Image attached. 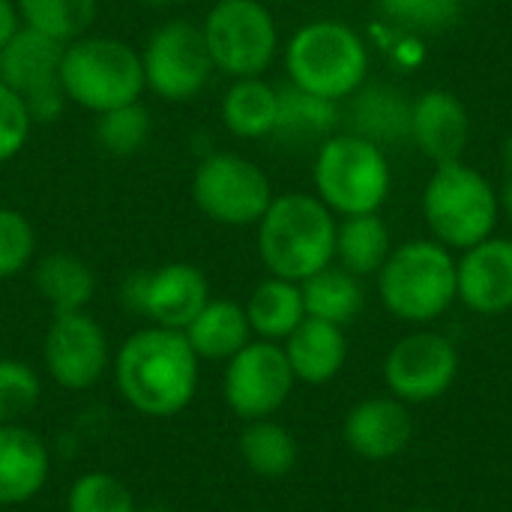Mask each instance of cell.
Here are the masks:
<instances>
[{"label": "cell", "instance_id": "ba28073f", "mask_svg": "<svg viewBox=\"0 0 512 512\" xmlns=\"http://www.w3.org/2000/svg\"><path fill=\"white\" fill-rule=\"evenodd\" d=\"M201 33L213 69L228 78L264 75L279 51L276 18L261 0H216L201 21Z\"/></svg>", "mask_w": 512, "mask_h": 512}, {"label": "cell", "instance_id": "5bb4252c", "mask_svg": "<svg viewBox=\"0 0 512 512\" xmlns=\"http://www.w3.org/2000/svg\"><path fill=\"white\" fill-rule=\"evenodd\" d=\"M459 375V351L441 333H411L384 357V381L390 396L405 405L441 399Z\"/></svg>", "mask_w": 512, "mask_h": 512}, {"label": "cell", "instance_id": "8fae6325", "mask_svg": "<svg viewBox=\"0 0 512 512\" xmlns=\"http://www.w3.org/2000/svg\"><path fill=\"white\" fill-rule=\"evenodd\" d=\"M60 57L63 42L42 36L24 24L0 48V84L24 99L33 126L60 120L69 105L60 84Z\"/></svg>", "mask_w": 512, "mask_h": 512}, {"label": "cell", "instance_id": "2e32d148", "mask_svg": "<svg viewBox=\"0 0 512 512\" xmlns=\"http://www.w3.org/2000/svg\"><path fill=\"white\" fill-rule=\"evenodd\" d=\"M459 300L477 315H504L512 309V240L489 237L456 261Z\"/></svg>", "mask_w": 512, "mask_h": 512}, {"label": "cell", "instance_id": "ffe728a7", "mask_svg": "<svg viewBox=\"0 0 512 512\" xmlns=\"http://www.w3.org/2000/svg\"><path fill=\"white\" fill-rule=\"evenodd\" d=\"M282 348H285L294 378L312 387L330 384L345 369V360H348V339L342 327L318 321V318H303Z\"/></svg>", "mask_w": 512, "mask_h": 512}, {"label": "cell", "instance_id": "484cf974", "mask_svg": "<svg viewBox=\"0 0 512 512\" xmlns=\"http://www.w3.org/2000/svg\"><path fill=\"white\" fill-rule=\"evenodd\" d=\"M300 294H303V306H306V318H318L336 327L351 324L360 309H363V288L360 279L354 273H348L345 267H324L315 276L300 282Z\"/></svg>", "mask_w": 512, "mask_h": 512}, {"label": "cell", "instance_id": "ac0fdd59", "mask_svg": "<svg viewBox=\"0 0 512 512\" xmlns=\"http://www.w3.org/2000/svg\"><path fill=\"white\" fill-rule=\"evenodd\" d=\"M471 138V117L450 90H426L411 108V141L435 162L462 159Z\"/></svg>", "mask_w": 512, "mask_h": 512}, {"label": "cell", "instance_id": "8992f818", "mask_svg": "<svg viewBox=\"0 0 512 512\" xmlns=\"http://www.w3.org/2000/svg\"><path fill=\"white\" fill-rule=\"evenodd\" d=\"M501 201L492 183L462 159L441 162L423 192V216L441 246L471 249L492 237Z\"/></svg>", "mask_w": 512, "mask_h": 512}, {"label": "cell", "instance_id": "603a6c76", "mask_svg": "<svg viewBox=\"0 0 512 512\" xmlns=\"http://www.w3.org/2000/svg\"><path fill=\"white\" fill-rule=\"evenodd\" d=\"M33 288L54 315L84 312L96 294V276L84 258L72 252H48L33 267Z\"/></svg>", "mask_w": 512, "mask_h": 512}, {"label": "cell", "instance_id": "4316f807", "mask_svg": "<svg viewBox=\"0 0 512 512\" xmlns=\"http://www.w3.org/2000/svg\"><path fill=\"white\" fill-rule=\"evenodd\" d=\"M336 123H339L336 102L306 93L294 87L291 81L279 87V114H276V129H273L276 138L306 144V141L330 138Z\"/></svg>", "mask_w": 512, "mask_h": 512}, {"label": "cell", "instance_id": "d4e9b609", "mask_svg": "<svg viewBox=\"0 0 512 512\" xmlns=\"http://www.w3.org/2000/svg\"><path fill=\"white\" fill-rule=\"evenodd\" d=\"M246 318H249V327L258 339L285 342L300 327V321L306 318L300 282H288L279 276L258 282L246 300Z\"/></svg>", "mask_w": 512, "mask_h": 512}, {"label": "cell", "instance_id": "9c48e42d", "mask_svg": "<svg viewBox=\"0 0 512 512\" xmlns=\"http://www.w3.org/2000/svg\"><path fill=\"white\" fill-rule=\"evenodd\" d=\"M273 198L264 168L240 153H210L192 174V201L216 225H258Z\"/></svg>", "mask_w": 512, "mask_h": 512}, {"label": "cell", "instance_id": "d6986e66", "mask_svg": "<svg viewBox=\"0 0 512 512\" xmlns=\"http://www.w3.org/2000/svg\"><path fill=\"white\" fill-rule=\"evenodd\" d=\"M51 477L45 441L24 423L0 426V507L33 501Z\"/></svg>", "mask_w": 512, "mask_h": 512}, {"label": "cell", "instance_id": "4fadbf2b", "mask_svg": "<svg viewBox=\"0 0 512 512\" xmlns=\"http://www.w3.org/2000/svg\"><path fill=\"white\" fill-rule=\"evenodd\" d=\"M111 345L102 324L84 312H60L48 324L42 363L48 378L63 390H90L111 369Z\"/></svg>", "mask_w": 512, "mask_h": 512}, {"label": "cell", "instance_id": "cb8c5ba5", "mask_svg": "<svg viewBox=\"0 0 512 512\" xmlns=\"http://www.w3.org/2000/svg\"><path fill=\"white\" fill-rule=\"evenodd\" d=\"M279 114V87L267 84L261 75L234 78L222 96V123L234 138H267L276 129Z\"/></svg>", "mask_w": 512, "mask_h": 512}, {"label": "cell", "instance_id": "f1b7e54d", "mask_svg": "<svg viewBox=\"0 0 512 512\" xmlns=\"http://www.w3.org/2000/svg\"><path fill=\"white\" fill-rule=\"evenodd\" d=\"M240 456L255 477L282 480L294 471L300 450L285 426L273 420H252L240 432Z\"/></svg>", "mask_w": 512, "mask_h": 512}, {"label": "cell", "instance_id": "836d02e7", "mask_svg": "<svg viewBox=\"0 0 512 512\" xmlns=\"http://www.w3.org/2000/svg\"><path fill=\"white\" fill-rule=\"evenodd\" d=\"M378 6L408 33H444L462 15V0H378Z\"/></svg>", "mask_w": 512, "mask_h": 512}, {"label": "cell", "instance_id": "52a82bcc", "mask_svg": "<svg viewBox=\"0 0 512 512\" xmlns=\"http://www.w3.org/2000/svg\"><path fill=\"white\" fill-rule=\"evenodd\" d=\"M315 192L339 216L378 213L390 192V162L384 147L354 135H330L315 156Z\"/></svg>", "mask_w": 512, "mask_h": 512}, {"label": "cell", "instance_id": "f35d334b", "mask_svg": "<svg viewBox=\"0 0 512 512\" xmlns=\"http://www.w3.org/2000/svg\"><path fill=\"white\" fill-rule=\"evenodd\" d=\"M504 168H507V174H510L512 180V132L510 138H507V144H504Z\"/></svg>", "mask_w": 512, "mask_h": 512}, {"label": "cell", "instance_id": "83f0119b", "mask_svg": "<svg viewBox=\"0 0 512 512\" xmlns=\"http://www.w3.org/2000/svg\"><path fill=\"white\" fill-rule=\"evenodd\" d=\"M390 252V231L378 213L345 216V222L336 225V258L357 279L378 273Z\"/></svg>", "mask_w": 512, "mask_h": 512}, {"label": "cell", "instance_id": "1f68e13d", "mask_svg": "<svg viewBox=\"0 0 512 512\" xmlns=\"http://www.w3.org/2000/svg\"><path fill=\"white\" fill-rule=\"evenodd\" d=\"M66 512H138V504L120 477L87 471L69 486Z\"/></svg>", "mask_w": 512, "mask_h": 512}, {"label": "cell", "instance_id": "277c9868", "mask_svg": "<svg viewBox=\"0 0 512 512\" xmlns=\"http://www.w3.org/2000/svg\"><path fill=\"white\" fill-rule=\"evenodd\" d=\"M288 81L306 93L339 102L366 84V42L342 21H312L300 27L285 48Z\"/></svg>", "mask_w": 512, "mask_h": 512}, {"label": "cell", "instance_id": "7402d4cb", "mask_svg": "<svg viewBox=\"0 0 512 512\" xmlns=\"http://www.w3.org/2000/svg\"><path fill=\"white\" fill-rule=\"evenodd\" d=\"M198 360L228 363L237 351L252 342V327L246 318V306L228 297H210L207 306L195 315V321L183 330Z\"/></svg>", "mask_w": 512, "mask_h": 512}, {"label": "cell", "instance_id": "9a60e30c", "mask_svg": "<svg viewBox=\"0 0 512 512\" xmlns=\"http://www.w3.org/2000/svg\"><path fill=\"white\" fill-rule=\"evenodd\" d=\"M210 300V282L204 270L189 261H171L156 270H144L141 318L165 330H186Z\"/></svg>", "mask_w": 512, "mask_h": 512}, {"label": "cell", "instance_id": "6da1fadb", "mask_svg": "<svg viewBox=\"0 0 512 512\" xmlns=\"http://www.w3.org/2000/svg\"><path fill=\"white\" fill-rule=\"evenodd\" d=\"M198 354L180 330L141 327L114 354V384L129 408L144 417H174L198 393Z\"/></svg>", "mask_w": 512, "mask_h": 512}, {"label": "cell", "instance_id": "30bf717a", "mask_svg": "<svg viewBox=\"0 0 512 512\" xmlns=\"http://www.w3.org/2000/svg\"><path fill=\"white\" fill-rule=\"evenodd\" d=\"M144 87L165 102H192L210 84L213 60L201 24L171 18L159 24L141 48Z\"/></svg>", "mask_w": 512, "mask_h": 512}, {"label": "cell", "instance_id": "f546056e", "mask_svg": "<svg viewBox=\"0 0 512 512\" xmlns=\"http://www.w3.org/2000/svg\"><path fill=\"white\" fill-rule=\"evenodd\" d=\"M15 9L24 27L66 45L90 33L99 15V0H15Z\"/></svg>", "mask_w": 512, "mask_h": 512}, {"label": "cell", "instance_id": "3957f363", "mask_svg": "<svg viewBox=\"0 0 512 512\" xmlns=\"http://www.w3.org/2000/svg\"><path fill=\"white\" fill-rule=\"evenodd\" d=\"M60 84L72 105L102 114L144 96L141 51L117 36L84 33L63 45Z\"/></svg>", "mask_w": 512, "mask_h": 512}, {"label": "cell", "instance_id": "e575fe53", "mask_svg": "<svg viewBox=\"0 0 512 512\" xmlns=\"http://www.w3.org/2000/svg\"><path fill=\"white\" fill-rule=\"evenodd\" d=\"M36 255V231L15 207H0V282L24 273Z\"/></svg>", "mask_w": 512, "mask_h": 512}, {"label": "cell", "instance_id": "44dd1931", "mask_svg": "<svg viewBox=\"0 0 512 512\" xmlns=\"http://www.w3.org/2000/svg\"><path fill=\"white\" fill-rule=\"evenodd\" d=\"M411 108L408 96L390 84H363L348 105V132L387 147L411 138Z\"/></svg>", "mask_w": 512, "mask_h": 512}, {"label": "cell", "instance_id": "d590c367", "mask_svg": "<svg viewBox=\"0 0 512 512\" xmlns=\"http://www.w3.org/2000/svg\"><path fill=\"white\" fill-rule=\"evenodd\" d=\"M33 132V117L18 93L0 84V165L15 159Z\"/></svg>", "mask_w": 512, "mask_h": 512}, {"label": "cell", "instance_id": "e0dca14e", "mask_svg": "<svg viewBox=\"0 0 512 512\" xmlns=\"http://www.w3.org/2000/svg\"><path fill=\"white\" fill-rule=\"evenodd\" d=\"M342 435L348 450L360 459L387 462L408 450L414 423L405 402H399L396 396H375L348 411Z\"/></svg>", "mask_w": 512, "mask_h": 512}, {"label": "cell", "instance_id": "7c38bea8", "mask_svg": "<svg viewBox=\"0 0 512 512\" xmlns=\"http://www.w3.org/2000/svg\"><path fill=\"white\" fill-rule=\"evenodd\" d=\"M297 378L279 342H249L225 366L222 393L240 420H270L291 396Z\"/></svg>", "mask_w": 512, "mask_h": 512}, {"label": "cell", "instance_id": "4dcf8cb0", "mask_svg": "<svg viewBox=\"0 0 512 512\" xmlns=\"http://www.w3.org/2000/svg\"><path fill=\"white\" fill-rule=\"evenodd\" d=\"M150 132H153V120L141 99L96 114V126H93L96 144L111 156H135L150 141Z\"/></svg>", "mask_w": 512, "mask_h": 512}, {"label": "cell", "instance_id": "74e56055", "mask_svg": "<svg viewBox=\"0 0 512 512\" xmlns=\"http://www.w3.org/2000/svg\"><path fill=\"white\" fill-rule=\"evenodd\" d=\"M501 207H504V213L510 216L512 222V180L507 183V189H504V198H501Z\"/></svg>", "mask_w": 512, "mask_h": 512}, {"label": "cell", "instance_id": "8d00e7d4", "mask_svg": "<svg viewBox=\"0 0 512 512\" xmlns=\"http://www.w3.org/2000/svg\"><path fill=\"white\" fill-rule=\"evenodd\" d=\"M21 27V18H18V9H15V0H0V48L9 42V36Z\"/></svg>", "mask_w": 512, "mask_h": 512}, {"label": "cell", "instance_id": "7a4b0ae2", "mask_svg": "<svg viewBox=\"0 0 512 512\" xmlns=\"http://www.w3.org/2000/svg\"><path fill=\"white\" fill-rule=\"evenodd\" d=\"M258 255L270 276L303 282L336 258L333 210L306 192L276 195L258 222Z\"/></svg>", "mask_w": 512, "mask_h": 512}, {"label": "cell", "instance_id": "b9f144b4", "mask_svg": "<svg viewBox=\"0 0 512 512\" xmlns=\"http://www.w3.org/2000/svg\"><path fill=\"white\" fill-rule=\"evenodd\" d=\"M411 512H435V510H411Z\"/></svg>", "mask_w": 512, "mask_h": 512}, {"label": "cell", "instance_id": "5b68a950", "mask_svg": "<svg viewBox=\"0 0 512 512\" xmlns=\"http://www.w3.org/2000/svg\"><path fill=\"white\" fill-rule=\"evenodd\" d=\"M378 294L381 303L402 321H435L459 297L456 261L438 240L402 243L378 270Z\"/></svg>", "mask_w": 512, "mask_h": 512}, {"label": "cell", "instance_id": "d6a6232c", "mask_svg": "<svg viewBox=\"0 0 512 512\" xmlns=\"http://www.w3.org/2000/svg\"><path fill=\"white\" fill-rule=\"evenodd\" d=\"M42 399V378L33 366L0 357V426L21 423Z\"/></svg>", "mask_w": 512, "mask_h": 512}, {"label": "cell", "instance_id": "ab89813d", "mask_svg": "<svg viewBox=\"0 0 512 512\" xmlns=\"http://www.w3.org/2000/svg\"><path fill=\"white\" fill-rule=\"evenodd\" d=\"M138 512H177V510H171V507H165V504H147V507H138Z\"/></svg>", "mask_w": 512, "mask_h": 512}, {"label": "cell", "instance_id": "60d3db41", "mask_svg": "<svg viewBox=\"0 0 512 512\" xmlns=\"http://www.w3.org/2000/svg\"><path fill=\"white\" fill-rule=\"evenodd\" d=\"M141 3H147V6H168V3H174V0H141Z\"/></svg>", "mask_w": 512, "mask_h": 512}]
</instances>
